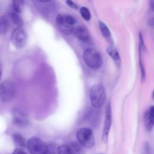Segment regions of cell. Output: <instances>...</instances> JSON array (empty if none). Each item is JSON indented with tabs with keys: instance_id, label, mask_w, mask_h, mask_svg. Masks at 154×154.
<instances>
[{
	"instance_id": "obj_1",
	"label": "cell",
	"mask_w": 154,
	"mask_h": 154,
	"mask_svg": "<svg viewBox=\"0 0 154 154\" xmlns=\"http://www.w3.org/2000/svg\"><path fill=\"white\" fill-rule=\"evenodd\" d=\"M55 21L59 29L66 35L72 34L76 27L75 18L68 14H58L56 17Z\"/></svg>"
},
{
	"instance_id": "obj_2",
	"label": "cell",
	"mask_w": 154,
	"mask_h": 154,
	"mask_svg": "<svg viewBox=\"0 0 154 154\" xmlns=\"http://www.w3.org/2000/svg\"><path fill=\"white\" fill-rule=\"evenodd\" d=\"M89 97L93 107H102L106 100V91L104 87L99 84L93 85L89 91Z\"/></svg>"
},
{
	"instance_id": "obj_3",
	"label": "cell",
	"mask_w": 154,
	"mask_h": 154,
	"mask_svg": "<svg viewBox=\"0 0 154 154\" xmlns=\"http://www.w3.org/2000/svg\"><path fill=\"white\" fill-rule=\"evenodd\" d=\"M85 64L91 69H96L102 65V57L99 52L93 48H88L84 51L83 54Z\"/></svg>"
},
{
	"instance_id": "obj_4",
	"label": "cell",
	"mask_w": 154,
	"mask_h": 154,
	"mask_svg": "<svg viewBox=\"0 0 154 154\" xmlns=\"http://www.w3.org/2000/svg\"><path fill=\"white\" fill-rule=\"evenodd\" d=\"M78 143L85 147L91 149L94 145V137L92 130L88 128H79L76 134Z\"/></svg>"
},
{
	"instance_id": "obj_5",
	"label": "cell",
	"mask_w": 154,
	"mask_h": 154,
	"mask_svg": "<svg viewBox=\"0 0 154 154\" xmlns=\"http://www.w3.org/2000/svg\"><path fill=\"white\" fill-rule=\"evenodd\" d=\"M26 147L31 154H48V145L38 137L30 138L26 142Z\"/></svg>"
},
{
	"instance_id": "obj_6",
	"label": "cell",
	"mask_w": 154,
	"mask_h": 154,
	"mask_svg": "<svg viewBox=\"0 0 154 154\" xmlns=\"http://www.w3.org/2000/svg\"><path fill=\"white\" fill-rule=\"evenodd\" d=\"M15 85L13 81L5 80L0 85V97L3 102H9L15 94Z\"/></svg>"
},
{
	"instance_id": "obj_7",
	"label": "cell",
	"mask_w": 154,
	"mask_h": 154,
	"mask_svg": "<svg viewBox=\"0 0 154 154\" xmlns=\"http://www.w3.org/2000/svg\"><path fill=\"white\" fill-rule=\"evenodd\" d=\"M26 34L21 28H15L11 35V40L13 45L17 48H23L26 42Z\"/></svg>"
},
{
	"instance_id": "obj_8",
	"label": "cell",
	"mask_w": 154,
	"mask_h": 154,
	"mask_svg": "<svg viewBox=\"0 0 154 154\" xmlns=\"http://www.w3.org/2000/svg\"><path fill=\"white\" fill-rule=\"evenodd\" d=\"M112 123V112H111V108L110 103L109 102L105 109V116L103 123V132H102V140L104 143H106L108 141V134L109 132V129L111 126Z\"/></svg>"
},
{
	"instance_id": "obj_9",
	"label": "cell",
	"mask_w": 154,
	"mask_h": 154,
	"mask_svg": "<svg viewBox=\"0 0 154 154\" xmlns=\"http://www.w3.org/2000/svg\"><path fill=\"white\" fill-rule=\"evenodd\" d=\"M73 34L78 40L83 42H86L90 39L88 32L86 28L82 26H76L74 29Z\"/></svg>"
},
{
	"instance_id": "obj_10",
	"label": "cell",
	"mask_w": 154,
	"mask_h": 154,
	"mask_svg": "<svg viewBox=\"0 0 154 154\" xmlns=\"http://www.w3.org/2000/svg\"><path fill=\"white\" fill-rule=\"evenodd\" d=\"M13 121L19 125H25L28 123V120L26 115L20 110L16 109L13 112Z\"/></svg>"
},
{
	"instance_id": "obj_11",
	"label": "cell",
	"mask_w": 154,
	"mask_h": 154,
	"mask_svg": "<svg viewBox=\"0 0 154 154\" xmlns=\"http://www.w3.org/2000/svg\"><path fill=\"white\" fill-rule=\"evenodd\" d=\"M153 106H152L144 114V123L149 131H150L153 126Z\"/></svg>"
},
{
	"instance_id": "obj_12",
	"label": "cell",
	"mask_w": 154,
	"mask_h": 154,
	"mask_svg": "<svg viewBox=\"0 0 154 154\" xmlns=\"http://www.w3.org/2000/svg\"><path fill=\"white\" fill-rule=\"evenodd\" d=\"M13 139L14 144L16 146L19 147L17 148L24 149L26 147V142L24 137L19 133H15L13 135Z\"/></svg>"
},
{
	"instance_id": "obj_13",
	"label": "cell",
	"mask_w": 154,
	"mask_h": 154,
	"mask_svg": "<svg viewBox=\"0 0 154 154\" xmlns=\"http://www.w3.org/2000/svg\"><path fill=\"white\" fill-rule=\"evenodd\" d=\"M10 28V21L7 16H0V34H5Z\"/></svg>"
},
{
	"instance_id": "obj_14",
	"label": "cell",
	"mask_w": 154,
	"mask_h": 154,
	"mask_svg": "<svg viewBox=\"0 0 154 154\" xmlns=\"http://www.w3.org/2000/svg\"><path fill=\"white\" fill-rule=\"evenodd\" d=\"M72 154H84L82 146L76 141H72L67 144Z\"/></svg>"
},
{
	"instance_id": "obj_15",
	"label": "cell",
	"mask_w": 154,
	"mask_h": 154,
	"mask_svg": "<svg viewBox=\"0 0 154 154\" xmlns=\"http://www.w3.org/2000/svg\"><path fill=\"white\" fill-rule=\"evenodd\" d=\"M9 16L12 22L17 26V28H21L23 26V20L19 14L11 10L9 12Z\"/></svg>"
},
{
	"instance_id": "obj_16",
	"label": "cell",
	"mask_w": 154,
	"mask_h": 154,
	"mask_svg": "<svg viewBox=\"0 0 154 154\" xmlns=\"http://www.w3.org/2000/svg\"><path fill=\"white\" fill-rule=\"evenodd\" d=\"M108 54L112 58V59L117 64L120 63V56L116 49L112 46H109L106 49Z\"/></svg>"
},
{
	"instance_id": "obj_17",
	"label": "cell",
	"mask_w": 154,
	"mask_h": 154,
	"mask_svg": "<svg viewBox=\"0 0 154 154\" xmlns=\"http://www.w3.org/2000/svg\"><path fill=\"white\" fill-rule=\"evenodd\" d=\"M99 28H100V30L102 32V35L106 38H108L110 37L111 35V32L108 29V28L107 27V26L102 22H99Z\"/></svg>"
},
{
	"instance_id": "obj_18",
	"label": "cell",
	"mask_w": 154,
	"mask_h": 154,
	"mask_svg": "<svg viewBox=\"0 0 154 154\" xmlns=\"http://www.w3.org/2000/svg\"><path fill=\"white\" fill-rule=\"evenodd\" d=\"M12 10L16 13L20 14L23 5V1H13L12 2Z\"/></svg>"
},
{
	"instance_id": "obj_19",
	"label": "cell",
	"mask_w": 154,
	"mask_h": 154,
	"mask_svg": "<svg viewBox=\"0 0 154 154\" xmlns=\"http://www.w3.org/2000/svg\"><path fill=\"white\" fill-rule=\"evenodd\" d=\"M80 14L81 16V17L85 20H89L90 19L91 16H90V11L88 10V9L85 7H82L80 8Z\"/></svg>"
},
{
	"instance_id": "obj_20",
	"label": "cell",
	"mask_w": 154,
	"mask_h": 154,
	"mask_svg": "<svg viewBox=\"0 0 154 154\" xmlns=\"http://www.w3.org/2000/svg\"><path fill=\"white\" fill-rule=\"evenodd\" d=\"M57 154H72L69 147L66 144H63L58 146L57 149Z\"/></svg>"
},
{
	"instance_id": "obj_21",
	"label": "cell",
	"mask_w": 154,
	"mask_h": 154,
	"mask_svg": "<svg viewBox=\"0 0 154 154\" xmlns=\"http://www.w3.org/2000/svg\"><path fill=\"white\" fill-rule=\"evenodd\" d=\"M12 154H27L23 149L20 148H16L14 149Z\"/></svg>"
},
{
	"instance_id": "obj_22",
	"label": "cell",
	"mask_w": 154,
	"mask_h": 154,
	"mask_svg": "<svg viewBox=\"0 0 154 154\" xmlns=\"http://www.w3.org/2000/svg\"><path fill=\"white\" fill-rule=\"evenodd\" d=\"M66 3H67V4L70 7H71L72 8L76 9V8H78L76 4L74 2H73V1H66Z\"/></svg>"
},
{
	"instance_id": "obj_23",
	"label": "cell",
	"mask_w": 154,
	"mask_h": 154,
	"mask_svg": "<svg viewBox=\"0 0 154 154\" xmlns=\"http://www.w3.org/2000/svg\"><path fill=\"white\" fill-rule=\"evenodd\" d=\"M2 74V63H1V62L0 61V80L1 79Z\"/></svg>"
},
{
	"instance_id": "obj_24",
	"label": "cell",
	"mask_w": 154,
	"mask_h": 154,
	"mask_svg": "<svg viewBox=\"0 0 154 154\" xmlns=\"http://www.w3.org/2000/svg\"><path fill=\"white\" fill-rule=\"evenodd\" d=\"M102 154H104V153H102Z\"/></svg>"
}]
</instances>
